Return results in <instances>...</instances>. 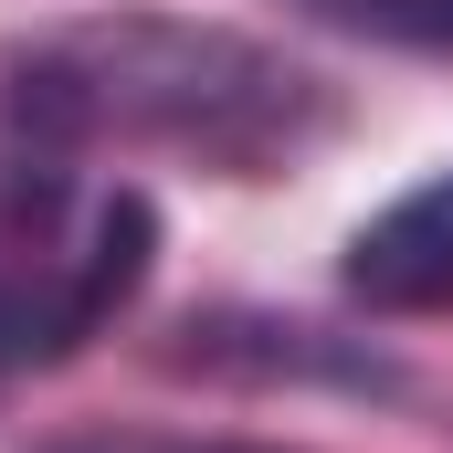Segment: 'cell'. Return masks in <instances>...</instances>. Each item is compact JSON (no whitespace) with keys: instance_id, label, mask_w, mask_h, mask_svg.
<instances>
[{"instance_id":"5","label":"cell","mask_w":453,"mask_h":453,"mask_svg":"<svg viewBox=\"0 0 453 453\" xmlns=\"http://www.w3.org/2000/svg\"><path fill=\"white\" fill-rule=\"evenodd\" d=\"M42 453H285V443H222V433H137V422H116V433H64V443Z\"/></svg>"},{"instance_id":"2","label":"cell","mask_w":453,"mask_h":453,"mask_svg":"<svg viewBox=\"0 0 453 453\" xmlns=\"http://www.w3.org/2000/svg\"><path fill=\"white\" fill-rule=\"evenodd\" d=\"M158 264V211L148 190H96L74 169H21L0 190V390L74 358L137 306Z\"/></svg>"},{"instance_id":"3","label":"cell","mask_w":453,"mask_h":453,"mask_svg":"<svg viewBox=\"0 0 453 453\" xmlns=\"http://www.w3.org/2000/svg\"><path fill=\"white\" fill-rule=\"evenodd\" d=\"M348 296L369 317H443L453 306V169L422 190H401L390 211H369L348 242Z\"/></svg>"},{"instance_id":"1","label":"cell","mask_w":453,"mask_h":453,"mask_svg":"<svg viewBox=\"0 0 453 453\" xmlns=\"http://www.w3.org/2000/svg\"><path fill=\"white\" fill-rule=\"evenodd\" d=\"M338 127V85L264 32L190 11H74L0 53V137L21 169L190 158L274 180Z\"/></svg>"},{"instance_id":"4","label":"cell","mask_w":453,"mask_h":453,"mask_svg":"<svg viewBox=\"0 0 453 453\" xmlns=\"http://www.w3.org/2000/svg\"><path fill=\"white\" fill-rule=\"evenodd\" d=\"M306 11L369 42H401V53H453V0H306Z\"/></svg>"}]
</instances>
